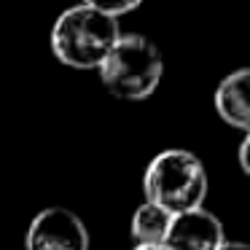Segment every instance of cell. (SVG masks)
<instances>
[{
  "label": "cell",
  "instance_id": "52a82bcc",
  "mask_svg": "<svg viewBox=\"0 0 250 250\" xmlns=\"http://www.w3.org/2000/svg\"><path fill=\"white\" fill-rule=\"evenodd\" d=\"M169 223H172V215L167 210L151 202H143L132 215V237L137 245H164Z\"/></svg>",
  "mask_w": 250,
  "mask_h": 250
},
{
  "label": "cell",
  "instance_id": "3957f363",
  "mask_svg": "<svg viewBox=\"0 0 250 250\" xmlns=\"http://www.w3.org/2000/svg\"><path fill=\"white\" fill-rule=\"evenodd\" d=\"M100 81L113 97L140 103L156 92L162 81L164 62L159 49L137 33H124L116 38L105 60L100 62Z\"/></svg>",
  "mask_w": 250,
  "mask_h": 250
},
{
  "label": "cell",
  "instance_id": "9c48e42d",
  "mask_svg": "<svg viewBox=\"0 0 250 250\" xmlns=\"http://www.w3.org/2000/svg\"><path fill=\"white\" fill-rule=\"evenodd\" d=\"M248 143H250V137H245L242 146H239V167H242V172H250V164H248Z\"/></svg>",
  "mask_w": 250,
  "mask_h": 250
},
{
  "label": "cell",
  "instance_id": "7a4b0ae2",
  "mask_svg": "<svg viewBox=\"0 0 250 250\" xmlns=\"http://www.w3.org/2000/svg\"><path fill=\"white\" fill-rule=\"evenodd\" d=\"M121 35L119 22L92 6H70L51 27V51L62 65L92 70L100 67L110 46Z\"/></svg>",
  "mask_w": 250,
  "mask_h": 250
},
{
  "label": "cell",
  "instance_id": "8992f818",
  "mask_svg": "<svg viewBox=\"0 0 250 250\" xmlns=\"http://www.w3.org/2000/svg\"><path fill=\"white\" fill-rule=\"evenodd\" d=\"M250 70L229 73L215 89V110L229 126L250 129Z\"/></svg>",
  "mask_w": 250,
  "mask_h": 250
},
{
  "label": "cell",
  "instance_id": "30bf717a",
  "mask_svg": "<svg viewBox=\"0 0 250 250\" xmlns=\"http://www.w3.org/2000/svg\"><path fill=\"white\" fill-rule=\"evenodd\" d=\"M215 250H248V245L245 242H221Z\"/></svg>",
  "mask_w": 250,
  "mask_h": 250
},
{
  "label": "cell",
  "instance_id": "277c9868",
  "mask_svg": "<svg viewBox=\"0 0 250 250\" xmlns=\"http://www.w3.org/2000/svg\"><path fill=\"white\" fill-rule=\"evenodd\" d=\"M27 250H89V231L83 221L67 207H46L30 221Z\"/></svg>",
  "mask_w": 250,
  "mask_h": 250
},
{
  "label": "cell",
  "instance_id": "6da1fadb",
  "mask_svg": "<svg viewBox=\"0 0 250 250\" xmlns=\"http://www.w3.org/2000/svg\"><path fill=\"white\" fill-rule=\"evenodd\" d=\"M146 202L167 210L169 215L196 210L207 199L205 164L183 148H169L151 159L143 175Z\"/></svg>",
  "mask_w": 250,
  "mask_h": 250
},
{
  "label": "cell",
  "instance_id": "8fae6325",
  "mask_svg": "<svg viewBox=\"0 0 250 250\" xmlns=\"http://www.w3.org/2000/svg\"><path fill=\"white\" fill-rule=\"evenodd\" d=\"M135 250H167L164 245H137Z\"/></svg>",
  "mask_w": 250,
  "mask_h": 250
},
{
  "label": "cell",
  "instance_id": "ba28073f",
  "mask_svg": "<svg viewBox=\"0 0 250 250\" xmlns=\"http://www.w3.org/2000/svg\"><path fill=\"white\" fill-rule=\"evenodd\" d=\"M140 3L143 0H83V6H92V8H97V11L108 14V17H113V19L135 11Z\"/></svg>",
  "mask_w": 250,
  "mask_h": 250
},
{
  "label": "cell",
  "instance_id": "5b68a950",
  "mask_svg": "<svg viewBox=\"0 0 250 250\" xmlns=\"http://www.w3.org/2000/svg\"><path fill=\"white\" fill-rule=\"evenodd\" d=\"M221 242H226L223 226L207 207L172 215L169 231L164 237L167 250H215Z\"/></svg>",
  "mask_w": 250,
  "mask_h": 250
}]
</instances>
